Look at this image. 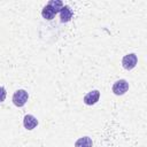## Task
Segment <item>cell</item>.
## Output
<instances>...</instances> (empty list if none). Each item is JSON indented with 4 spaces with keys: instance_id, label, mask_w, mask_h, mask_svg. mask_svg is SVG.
I'll return each instance as SVG.
<instances>
[{
    "instance_id": "obj_9",
    "label": "cell",
    "mask_w": 147,
    "mask_h": 147,
    "mask_svg": "<svg viewBox=\"0 0 147 147\" xmlns=\"http://www.w3.org/2000/svg\"><path fill=\"white\" fill-rule=\"evenodd\" d=\"M47 5H48L49 7H52L55 13H59V11L62 9V7H63L62 1H60V0H51Z\"/></svg>"
},
{
    "instance_id": "obj_10",
    "label": "cell",
    "mask_w": 147,
    "mask_h": 147,
    "mask_svg": "<svg viewBox=\"0 0 147 147\" xmlns=\"http://www.w3.org/2000/svg\"><path fill=\"white\" fill-rule=\"evenodd\" d=\"M6 90L2 87V86H0V102H3L5 101V99H6Z\"/></svg>"
},
{
    "instance_id": "obj_6",
    "label": "cell",
    "mask_w": 147,
    "mask_h": 147,
    "mask_svg": "<svg viewBox=\"0 0 147 147\" xmlns=\"http://www.w3.org/2000/svg\"><path fill=\"white\" fill-rule=\"evenodd\" d=\"M60 16H61V22H69L72 17V11L69 6H63L62 9L60 10Z\"/></svg>"
},
{
    "instance_id": "obj_5",
    "label": "cell",
    "mask_w": 147,
    "mask_h": 147,
    "mask_svg": "<svg viewBox=\"0 0 147 147\" xmlns=\"http://www.w3.org/2000/svg\"><path fill=\"white\" fill-rule=\"evenodd\" d=\"M23 125L26 130H33L38 125V119L33 115H25L23 119Z\"/></svg>"
},
{
    "instance_id": "obj_7",
    "label": "cell",
    "mask_w": 147,
    "mask_h": 147,
    "mask_svg": "<svg viewBox=\"0 0 147 147\" xmlns=\"http://www.w3.org/2000/svg\"><path fill=\"white\" fill-rule=\"evenodd\" d=\"M93 141L90 137H82L75 142V147H92Z\"/></svg>"
},
{
    "instance_id": "obj_2",
    "label": "cell",
    "mask_w": 147,
    "mask_h": 147,
    "mask_svg": "<svg viewBox=\"0 0 147 147\" xmlns=\"http://www.w3.org/2000/svg\"><path fill=\"white\" fill-rule=\"evenodd\" d=\"M137 62H138V57L136 54L131 53V54H127L125 55L123 59H122V65L124 69L126 70H131L133 69L136 65H137Z\"/></svg>"
},
{
    "instance_id": "obj_8",
    "label": "cell",
    "mask_w": 147,
    "mask_h": 147,
    "mask_svg": "<svg viewBox=\"0 0 147 147\" xmlns=\"http://www.w3.org/2000/svg\"><path fill=\"white\" fill-rule=\"evenodd\" d=\"M55 11L53 10V8L52 7H49L48 5H46L44 8H42V11H41V15H42V17L44 18H46V20H52L54 16H55Z\"/></svg>"
},
{
    "instance_id": "obj_4",
    "label": "cell",
    "mask_w": 147,
    "mask_h": 147,
    "mask_svg": "<svg viewBox=\"0 0 147 147\" xmlns=\"http://www.w3.org/2000/svg\"><path fill=\"white\" fill-rule=\"evenodd\" d=\"M99 98H100V92L98 90L91 91V92H88L84 96V103L87 105V106H92V105L96 103V101L99 100Z\"/></svg>"
},
{
    "instance_id": "obj_1",
    "label": "cell",
    "mask_w": 147,
    "mask_h": 147,
    "mask_svg": "<svg viewBox=\"0 0 147 147\" xmlns=\"http://www.w3.org/2000/svg\"><path fill=\"white\" fill-rule=\"evenodd\" d=\"M29 99L28 92L25 90H17L13 95V102L16 107H23Z\"/></svg>"
},
{
    "instance_id": "obj_3",
    "label": "cell",
    "mask_w": 147,
    "mask_h": 147,
    "mask_svg": "<svg viewBox=\"0 0 147 147\" xmlns=\"http://www.w3.org/2000/svg\"><path fill=\"white\" fill-rule=\"evenodd\" d=\"M129 90V83L125 79H119L114 83L113 85V92L116 95H123Z\"/></svg>"
}]
</instances>
